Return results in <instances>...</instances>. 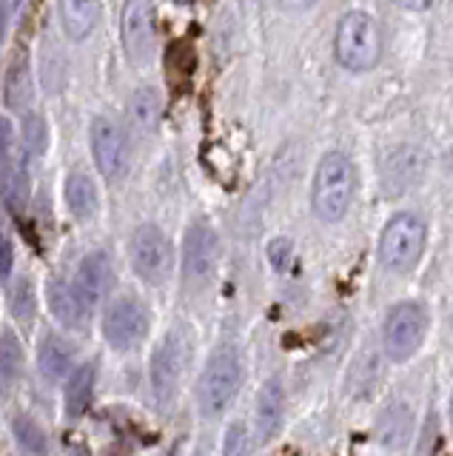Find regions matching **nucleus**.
<instances>
[{
  "mask_svg": "<svg viewBox=\"0 0 453 456\" xmlns=\"http://www.w3.org/2000/svg\"><path fill=\"white\" fill-rule=\"evenodd\" d=\"M72 456H89V453H86V448H75Z\"/></svg>",
  "mask_w": 453,
  "mask_h": 456,
  "instance_id": "c9c22d12",
  "label": "nucleus"
},
{
  "mask_svg": "<svg viewBox=\"0 0 453 456\" xmlns=\"http://www.w3.org/2000/svg\"><path fill=\"white\" fill-rule=\"evenodd\" d=\"M12 268H15V248H12V240L0 232V277L9 280Z\"/></svg>",
  "mask_w": 453,
  "mask_h": 456,
  "instance_id": "c756f323",
  "label": "nucleus"
},
{
  "mask_svg": "<svg viewBox=\"0 0 453 456\" xmlns=\"http://www.w3.org/2000/svg\"><path fill=\"white\" fill-rule=\"evenodd\" d=\"M220 260V240L217 232L208 223L197 220L186 228L182 240V274L189 282H206L214 274Z\"/></svg>",
  "mask_w": 453,
  "mask_h": 456,
  "instance_id": "9d476101",
  "label": "nucleus"
},
{
  "mask_svg": "<svg viewBox=\"0 0 453 456\" xmlns=\"http://www.w3.org/2000/svg\"><path fill=\"white\" fill-rule=\"evenodd\" d=\"M109 277H111V263H109V256L103 251H92V254H86L80 260L72 289H75L80 305H83V311H86V314L97 303H101V297L109 289Z\"/></svg>",
  "mask_w": 453,
  "mask_h": 456,
  "instance_id": "ddd939ff",
  "label": "nucleus"
},
{
  "mask_svg": "<svg viewBox=\"0 0 453 456\" xmlns=\"http://www.w3.org/2000/svg\"><path fill=\"white\" fill-rule=\"evenodd\" d=\"M89 140L97 171L106 180L123 177L125 163H129V140H125L123 128L111 118H94L89 128Z\"/></svg>",
  "mask_w": 453,
  "mask_h": 456,
  "instance_id": "1a4fd4ad",
  "label": "nucleus"
},
{
  "mask_svg": "<svg viewBox=\"0 0 453 456\" xmlns=\"http://www.w3.org/2000/svg\"><path fill=\"white\" fill-rule=\"evenodd\" d=\"M32 69H29V61H26L23 54H18L15 61H12L9 71H6V106L12 111H26L32 106Z\"/></svg>",
  "mask_w": 453,
  "mask_h": 456,
  "instance_id": "412c9836",
  "label": "nucleus"
},
{
  "mask_svg": "<svg viewBox=\"0 0 453 456\" xmlns=\"http://www.w3.org/2000/svg\"><path fill=\"white\" fill-rule=\"evenodd\" d=\"M4 200L9 208L20 214L26 208V200H29V171L23 163H12L6 177H4Z\"/></svg>",
  "mask_w": 453,
  "mask_h": 456,
  "instance_id": "b1692460",
  "label": "nucleus"
},
{
  "mask_svg": "<svg viewBox=\"0 0 453 456\" xmlns=\"http://www.w3.org/2000/svg\"><path fill=\"white\" fill-rule=\"evenodd\" d=\"M66 206L69 211L75 214L77 220H92L97 206H101V200H97V185L89 175H83V171H72V175L66 177Z\"/></svg>",
  "mask_w": 453,
  "mask_h": 456,
  "instance_id": "f3484780",
  "label": "nucleus"
},
{
  "mask_svg": "<svg viewBox=\"0 0 453 456\" xmlns=\"http://www.w3.org/2000/svg\"><path fill=\"white\" fill-rule=\"evenodd\" d=\"M58 14L63 35L80 43L94 32L97 18H101V0H58Z\"/></svg>",
  "mask_w": 453,
  "mask_h": 456,
  "instance_id": "2eb2a0df",
  "label": "nucleus"
},
{
  "mask_svg": "<svg viewBox=\"0 0 453 456\" xmlns=\"http://www.w3.org/2000/svg\"><path fill=\"white\" fill-rule=\"evenodd\" d=\"M35 311H37V303H35L32 282L23 277L15 282V289H12V317L29 328L35 322Z\"/></svg>",
  "mask_w": 453,
  "mask_h": 456,
  "instance_id": "393cba45",
  "label": "nucleus"
},
{
  "mask_svg": "<svg viewBox=\"0 0 453 456\" xmlns=\"http://www.w3.org/2000/svg\"><path fill=\"white\" fill-rule=\"evenodd\" d=\"M353 194H357V168L343 151H328L317 166L311 206L325 223H339L348 214Z\"/></svg>",
  "mask_w": 453,
  "mask_h": 456,
  "instance_id": "f257e3e1",
  "label": "nucleus"
},
{
  "mask_svg": "<svg viewBox=\"0 0 453 456\" xmlns=\"http://www.w3.org/2000/svg\"><path fill=\"white\" fill-rule=\"evenodd\" d=\"M277 6L286 12H308L311 6H317V0H277Z\"/></svg>",
  "mask_w": 453,
  "mask_h": 456,
  "instance_id": "2f4dec72",
  "label": "nucleus"
},
{
  "mask_svg": "<svg viewBox=\"0 0 453 456\" xmlns=\"http://www.w3.org/2000/svg\"><path fill=\"white\" fill-rule=\"evenodd\" d=\"M4 28H6V4H0V40H4Z\"/></svg>",
  "mask_w": 453,
  "mask_h": 456,
  "instance_id": "f704fd0d",
  "label": "nucleus"
},
{
  "mask_svg": "<svg viewBox=\"0 0 453 456\" xmlns=\"http://www.w3.org/2000/svg\"><path fill=\"white\" fill-rule=\"evenodd\" d=\"M334 57L348 71H371L382 57V35L371 14L348 12L336 23L334 32Z\"/></svg>",
  "mask_w": 453,
  "mask_h": 456,
  "instance_id": "f03ea898",
  "label": "nucleus"
},
{
  "mask_svg": "<svg viewBox=\"0 0 453 456\" xmlns=\"http://www.w3.org/2000/svg\"><path fill=\"white\" fill-rule=\"evenodd\" d=\"M450 425H453V394H450Z\"/></svg>",
  "mask_w": 453,
  "mask_h": 456,
  "instance_id": "e433bc0d",
  "label": "nucleus"
},
{
  "mask_svg": "<svg viewBox=\"0 0 453 456\" xmlns=\"http://www.w3.org/2000/svg\"><path fill=\"white\" fill-rule=\"evenodd\" d=\"M425 168H428V154L417 146H400L393 149L379 166V183L385 197H400L410 191L419 180L425 177Z\"/></svg>",
  "mask_w": 453,
  "mask_h": 456,
  "instance_id": "f8f14e48",
  "label": "nucleus"
},
{
  "mask_svg": "<svg viewBox=\"0 0 453 456\" xmlns=\"http://www.w3.org/2000/svg\"><path fill=\"white\" fill-rule=\"evenodd\" d=\"M129 260H132L134 274L146 282H160L168 274L172 248H168V240L158 225H151V223L137 225V232L132 234Z\"/></svg>",
  "mask_w": 453,
  "mask_h": 456,
  "instance_id": "6e6552de",
  "label": "nucleus"
},
{
  "mask_svg": "<svg viewBox=\"0 0 453 456\" xmlns=\"http://www.w3.org/2000/svg\"><path fill=\"white\" fill-rule=\"evenodd\" d=\"M37 365H40V374H44L49 382L66 379L69 370H72V348H69L61 337L49 334V337L40 339Z\"/></svg>",
  "mask_w": 453,
  "mask_h": 456,
  "instance_id": "6ab92c4d",
  "label": "nucleus"
},
{
  "mask_svg": "<svg viewBox=\"0 0 453 456\" xmlns=\"http://www.w3.org/2000/svg\"><path fill=\"white\" fill-rule=\"evenodd\" d=\"M251 439H248V428L243 422H234L222 439V456H248Z\"/></svg>",
  "mask_w": 453,
  "mask_h": 456,
  "instance_id": "cd10ccee",
  "label": "nucleus"
},
{
  "mask_svg": "<svg viewBox=\"0 0 453 456\" xmlns=\"http://www.w3.org/2000/svg\"><path fill=\"white\" fill-rule=\"evenodd\" d=\"M149 328L146 308L137 303L134 297H120L109 305L106 317H103V337L111 348L117 351H129L134 348L140 339H143Z\"/></svg>",
  "mask_w": 453,
  "mask_h": 456,
  "instance_id": "9b49d317",
  "label": "nucleus"
},
{
  "mask_svg": "<svg viewBox=\"0 0 453 456\" xmlns=\"http://www.w3.org/2000/svg\"><path fill=\"white\" fill-rule=\"evenodd\" d=\"M428 334V314L417 303H400L388 311L385 325H382V346H385L388 360L408 362L419 351Z\"/></svg>",
  "mask_w": 453,
  "mask_h": 456,
  "instance_id": "39448f33",
  "label": "nucleus"
},
{
  "mask_svg": "<svg viewBox=\"0 0 453 456\" xmlns=\"http://www.w3.org/2000/svg\"><path fill=\"white\" fill-rule=\"evenodd\" d=\"M160 118H163V97L158 89H151V86H143V89H137L129 100V123L132 128H137L140 134H151L154 128L160 126Z\"/></svg>",
  "mask_w": 453,
  "mask_h": 456,
  "instance_id": "dca6fc26",
  "label": "nucleus"
},
{
  "mask_svg": "<svg viewBox=\"0 0 453 456\" xmlns=\"http://www.w3.org/2000/svg\"><path fill=\"white\" fill-rule=\"evenodd\" d=\"M410 425H414L410 411L405 405H391V408L382 411V417L376 422V439L391 451L402 448L410 436Z\"/></svg>",
  "mask_w": 453,
  "mask_h": 456,
  "instance_id": "4be33fe9",
  "label": "nucleus"
},
{
  "mask_svg": "<svg viewBox=\"0 0 453 456\" xmlns=\"http://www.w3.org/2000/svg\"><path fill=\"white\" fill-rule=\"evenodd\" d=\"M94 379H97V370L92 362L80 365L75 374L69 377V385H66V417L69 419H77L89 411L92 396H94Z\"/></svg>",
  "mask_w": 453,
  "mask_h": 456,
  "instance_id": "aec40b11",
  "label": "nucleus"
},
{
  "mask_svg": "<svg viewBox=\"0 0 453 456\" xmlns=\"http://www.w3.org/2000/svg\"><path fill=\"white\" fill-rule=\"evenodd\" d=\"M23 140H26V151L29 154H44L46 151V123L37 118V114H29L23 120Z\"/></svg>",
  "mask_w": 453,
  "mask_h": 456,
  "instance_id": "bb28decb",
  "label": "nucleus"
},
{
  "mask_svg": "<svg viewBox=\"0 0 453 456\" xmlns=\"http://www.w3.org/2000/svg\"><path fill=\"white\" fill-rule=\"evenodd\" d=\"M268 260H271L274 271L286 274V271L291 268V263H294V242L288 237L271 240V242H268Z\"/></svg>",
  "mask_w": 453,
  "mask_h": 456,
  "instance_id": "c85d7f7f",
  "label": "nucleus"
},
{
  "mask_svg": "<svg viewBox=\"0 0 453 456\" xmlns=\"http://www.w3.org/2000/svg\"><path fill=\"white\" fill-rule=\"evenodd\" d=\"M393 4L402 9H410V12H425V9H431L436 0H393Z\"/></svg>",
  "mask_w": 453,
  "mask_h": 456,
  "instance_id": "473e14b6",
  "label": "nucleus"
},
{
  "mask_svg": "<svg viewBox=\"0 0 453 456\" xmlns=\"http://www.w3.org/2000/svg\"><path fill=\"white\" fill-rule=\"evenodd\" d=\"M120 40L125 61L132 66H146L158 46V28H154L151 0H125L120 14Z\"/></svg>",
  "mask_w": 453,
  "mask_h": 456,
  "instance_id": "423d86ee",
  "label": "nucleus"
},
{
  "mask_svg": "<svg viewBox=\"0 0 453 456\" xmlns=\"http://www.w3.org/2000/svg\"><path fill=\"white\" fill-rule=\"evenodd\" d=\"M6 4V14H12V18H20V12L29 6V0H4Z\"/></svg>",
  "mask_w": 453,
  "mask_h": 456,
  "instance_id": "72a5a7b5",
  "label": "nucleus"
},
{
  "mask_svg": "<svg viewBox=\"0 0 453 456\" xmlns=\"http://www.w3.org/2000/svg\"><path fill=\"white\" fill-rule=\"evenodd\" d=\"M15 436H18V442H20V448H26L29 453H35V456H46V434L40 431V425L37 422H32V419H26V417H18L15 419Z\"/></svg>",
  "mask_w": 453,
  "mask_h": 456,
  "instance_id": "a878e982",
  "label": "nucleus"
},
{
  "mask_svg": "<svg viewBox=\"0 0 453 456\" xmlns=\"http://www.w3.org/2000/svg\"><path fill=\"white\" fill-rule=\"evenodd\" d=\"M182 368H186V339L168 331L151 354V391L158 405H172L180 394Z\"/></svg>",
  "mask_w": 453,
  "mask_h": 456,
  "instance_id": "0eeeda50",
  "label": "nucleus"
},
{
  "mask_svg": "<svg viewBox=\"0 0 453 456\" xmlns=\"http://www.w3.org/2000/svg\"><path fill=\"white\" fill-rule=\"evenodd\" d=\"M243 382V365L234 346H220L200 377V411L203 417H220L234 403V396Z\"/></svg>",
  "mask_w": 453,
  "mask_h": 456,
  "instance_id": "7ed1b4c3",
  "label": "nucleus"
},
{
  "mask_svg": "<svg viewBox=\"0 0 453 456\" xmlns=\"http://www.w3.org/2000/svg\"><path fill=\"white\" fill-rule=\"evenodd\" d=\"M12 142H15V128H12V123L6 118H0V166L9 160Z\"/></svg>",
  "mask_w": 453,
  "mask_h": 456,
  "instance_id": "7c9ffc66",
  "label": "nucleus"
},
{
  "mask_svg": "<svg viewBox=\"0 0 453 456\" xmlns=\"http://www.w3.org/2000/svg\"><path fill=\"white\" fill-rule=\"evenodd\" d=\"M46 299H49V311L54 314V320H61L66 328H75V325H80L83 320L89 317V314L83 311L75 289L69 282H63V280H49Z\"/></svg>",
  "mask_w": 453,
  "mask_h": 456,
  "instance_id": "a211bd4d",
  "label": "nucleus"
},
{
  "mask_svg": "<svg viewBox=\"0 0 453 456\" xmlns=\"http://www.w3.org/2000/svg\"><path fill=\"white\" fill-rule=\"evenodd\" d=\"M428 228L417 214H396L379 237V263L388 271H410L425 251Z\"/></svg>",
  "mask_w": 453,
  "mask_h": 456,
  "instance_id": "20e7f679",
  "label": "nucleus"
},
{
  "mask_svg": "<svg viewBox=\"0 0 453 456\" xmlns=\"http://www.w3.org/2000/svg\"><path fill=\"white\" fill-rule=\"evenodd\" d=\"M286 417V394H282L279 379H268L257 394V408H254V419H257V439L271 442Z\"/></svg>",
  "mask_w": 453,
  "mask_h": 456,
  "instance_id": "4468645a",
  "label": "nucleus"
},
{
  "mask_svg": "<svg viewBox=\"0 0 453 456\" xmlns=\"http://www.w3.org/2000/svg\"><path fill=\"white\" fill-rule=\"evenodd\" d=\"M23 374V346L18 334L6 331L0 337V385L12 388Z\"/></svg>",
  "mask_w": 453,
  "mask_h": 456,
  "instance_id": "5701e85b",
  "label": "nucleus"
}]
</instances>
